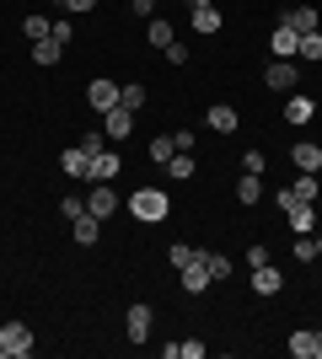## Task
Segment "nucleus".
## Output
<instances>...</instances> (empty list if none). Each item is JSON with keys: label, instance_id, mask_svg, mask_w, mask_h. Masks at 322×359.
Returning <instances> with one entry per match:
<instances>
[{"label": "nucleus", "instance_id": "1", "mask_svg": "<svg viewBox=\"0 0 322 359\" xmlns=\"http://www.w3.org/2000/svg\"><path fill=\"white\" fill-rule=\"evenodd\" d=\"M129 215H135L140 225H161L172 215V198L161 194V188H135V194H129Z\"/></svg>", "mask_w": 322, "mask_h": 359}, {"label": "nucleus", "instance_id": "2", "mask_svg": "<svg viewBox=\"0 0 322 359\" xmlns=\"http://www.w3.org/2000/svg\"><path fill=\"white\" fill-rule=\"evenodd\" d=\"M32 354V327L27 322H6L0 327V359H27Z\"/></svg>", "mask_w": 322, "mask_h": 359}, {"label": "nucleus", "instance_id": "3", "mask_svg": "<svg viewBox=\"0 0 322 359\" xmlns=\"http://www.w3.org/2000/svg\"><path fill=\"white\" fill-rule=\"evenodd\" d=\"M151 306H145V300H135V306H129V311H123V338H129V344H151Z\"/></svg>", "mask_w": 322, "mask_h": 359}, {"label": "nucleus", "instance_id": "4", "mask_svg": "<svg viewBox=\"0 0 322 359\" xmlns=\"http://www.w3.org/2000/svg\"><path fill=\"white\" fill-rule=\"evenodd\" d=\"M188 22H194V32H199V38H215V32L226 27V16H220V6H215V0H204V6H188Z\"/></svg>", "mask_w": 322, "mask_h": 359}, {"label": "nucleus", "instance_id": "5", "mask_svg": "<svg viewBox=\"0 0 322 359\" xmlns=\"http://www.w3.org/2000/svg\"><path fill=\"white\" fill-rule=\"evenodd\" d=\"M86 210H92L97 220L119 215V194H113V182H92V194H86Z\"/></svg>", "mask_w": 322, "mask_h": 359}, {"label": "nucleus", "instance_id": "6", "mask_svg": "<svg viewBox=\"0 0 322 359\" xmlns=\"http://www.w3.org/2000/svg\"><path fill=\"white\" fill-rule=\"evenodd\" d=\"M295 48H301V32H295L290 22H279L274 38H269V54H274V60H295Z\"/></svg>", "mask_w": 322, "mask_h": 359}, {"label": "nucleus", "instance_id": "7", "mask_svg": "<svg viewBox=\"0 0 322 359\" xmlns=\"http://www.w3.org/2000/svg\"><path fill=\"white\" fill-rule=\"evenodd\" d=\"M129 129H135V113H129L123 102L102 113V135H107V140H129Z\"/></svg>", "mask_w": 322, "mask_h": 359}, {"label": "nucleus", "instance_id": "8", "mask_svg": "<svg viewBox=\"0 0 322 359\" xmlns=\"http://www.w3.org/2000/svg\"><path fill=\"white\" fill-rule=\"evenodd\" d=\"M86 102H92L97 113H107V107H119V81H107V75H97L92 86H86Z\"/></svg>", "mask_w": 322, "mask_h": 359}, {"label": "nucleus", "instance_id": "9", "mask_svg": "<svg viewBox=\"0 0 322 359\" xmlns=\"http://www.w3.org/2000/svg\"><path fill=\"white\" fill-rule=\"evenodd\" d=\"M263 86H274V91H295V86H301V75H295V65H290V60H274L269 70H263Z\"/></svg>", "mask_w": 322, "mask_h": 359}, {"label": "nucleus", "instance_id": "10", "mask_svg": "<svg viewBox=\"0 0 322 359\" xmlns=\"http://www.w3.org/2000/svg\"><path fill=\"white\" fill-rule=\"evenodd\" d=\"M290 354L295 359H322V332H311V327L290 332Z\"/></svg>", "mask_w": 322, "mask_h": 359}, {"label": "nucleus", "instance_id": "11", "mask_svg": "<svg viewBox=\"0 0 322 359\" xmlns=\"http://www.w3.org/2000/svg\"><path fill=\"white\" fill-rule=\"evenodd\" d=\"M123 172V161L113 156V150H102V156H92V172H86V182H113Z\"/></svg>", "mask_w": 322, "mask_h": 359}, {"label": "nucleus", "instance_id": "12", "mask_svg": "<svg viewBox=\"0 0 322 359\" xmlns=\"http://www.w3.org/2000/svg\"><path fill=\"white\" fill-rule=\"evenodd\" d=\"M70 225H76V247H97V236H102V220H97L92 210H81Z\"/></svg>", "mask_w": 322, "mask_h": 359}, {"label": "nucleus", "instance_id": "13", "mask_svg": "<svg viewBox=\"0 0 322 359\" xmlns=\"http://www.w3.org/2000/svg\"><path fill=\"white\" fill-rule=\"evenodd\" d=\"M311 118H317V102L301 97V91H290V102H285V123H311Z\"/></svg>", "mask_w": 322, "mask_h": 359}, {"label": "nucleus", "instance_id": "14", "mask_svg": "<svg viewBox=\"0 0 322 359\" xmlns=\"http://www.w3.org/2000/svg\"><path fill=\"white\" fill-rule=\"evenodd\" d=\"M210 285H215V279H210V269H204V257H194V263L183 269V290H188V295H204Z\"/></svg>", "mask_w": 322, "mask_h": 359}, {"label": "nucleus", "instance_id": "15", "mask_svg": "<svg viewBox=\"0 0 322 359\" xmlns=\"http://www.w3.org/2000/svg\"><path fill=\"white\" fill-rule=\"evenodd\" d=\"M290 161H295V172H317V166H322V145L301 140V145H290Z\"/></svg>", "mask_w": 322, "mask_h": 359}, {"label": "nucleus", "instance_id": "16", "mask_svg": "<svg viewBox=\"0 0 322 359\" xmlns=\"http://www.w3.org/2000/svg\"><path fill=\"white\" fill-rule=\"evenodd\" d=\"M253 290H258V295H279V290H285V279H279V269H274V263L253 269Z\"/></svg>", "mask_w": 322, "mask_h": 359}, {"label": "nucleus", "instance_id": "17", "mask_svg": "<svg viewBox=\"0 0 322 359\" xmlns=\"http://www.w3.org/2000/svg\"><path fill=\"white\" fill-rule=\"evenodd\" d=\"M60 172H70V177H86V172H92V156H86L81 145H70V150L60 156Z\"/></svg>", "mask_w": 322, "mask_h": 359}, {"label": "nucleus", "instance_id": "18", "mask_svg": "<svg viewBox=\"0 0 322 359\" xmlns=\"http://www.w3.org/2000/svg\"><path fill=\"white\" fill-rule=\"evenodd\" d=\"M204 123H210L215 135H231V129H236V107H226V102H215L210 113H204Z\"/></svg>", "mask_w": 322, "mask_h": 359}, {"label": "nucleus", "instance_id": "19", "mask_svg": "<svg viewBox=\"0 0 322 359\" xmlns=\"http://www.w3.org/2000/svg\"><path fill=\"white\" fill-rule=\"evenodd\" d=\"M161 172H167L172 182H188V177H194V150H177V156H172Z\"/></svg>", "mask_w": 322, "mask_h": 359}, {"label": "nucleus", "instance_id": "20", "mask_svg": "<svg viewBox=\"0 0 322 359\" xmlns=\"http://www.w3.org/2000/svg\"><path fill=\"white\" fill-rule=\"evenodd\" d=\"M285 194H290V198H307V204H311V198L322 194V182H317V172H301V177H295L290 188H285Z\"/></svg>", "mask_w": 322, "mask_h": 359}, {"label": "nucleus", "instance_id": "21", "mask_svg": "<svg viewBox=\"0 0 322 359\" xmlns=\"http://www.w3.org/2000/svg\"><path fill=\"white\" fill-rule=\"evenodd\" d=\"M279 22H290L295 32H317V11H311V6H295V11H285Z\"/></svg>", "mask_w": 322, "mask_h": 359}, {"label": "nucleus", "instance_id": "22", "mask_svg": "<svg viewBox=\"0 0 322 359\" xmlns=\"http://www.w3.org/2000/svg\"><path fill=\"white\" fill-rule=\"evenodd\" d=\"M60 54H65V43H54V38H43V43H32V65H60Z\"/></svg>", "mask_w": 322, "mask_h": 359}, {"label": "nucleus", "instance_id": "23", "mask_svg": "<svg viewBox=\"0 0 322 359\" xmlns=\"http://www.w3.org/2000/svg\"><path fill=\"white\" fill-rule=\"evenodd\" d=\"M236 198H242L247 210H253V204H258V198H263V182L253 177V172H242V182H236Z\"/></svg>", "mask_w": 322, "mask_h": 359}, {"label": "nucleus", "instance_id": "24", "mask_svg": "<svg viewBox=\"0 0 322 359\" xmlns=\"http://www.w3.org/2000/svg\"><path fill=\"white\" fill-rule=\"evenodd\" d=\"M199 257H204V269H210V279H215V285L236 273V269H231V257H220V252H199Z\"/></svg>", "mask_w": 322, "mask_h": 359}, {"label": "nucleus", "instance_id": "25", "mask_svg": "<svg viewBox=\"0 0 322 359\" xmlns=\"http://www.w3.org/2000/svg\"><path fill=\"white\" fill-rule=\"evenodd\" d=\"M172 156H177V140H172V135H156V140H151V161H156V166H167Z\"/></svg>", "mask_w": 322, "mask_h": 359}, {"label": "nucleus", "instance_id": "26", "mask_svg": "<svg viewBox=\"0 0 322 359\" xmlns=\"http://www.w3.org/2000/svg\"><path fill=\"white\" fill-rule=\"evenodd\" d=\"M22 32H27L32 43H43L48 32H54V22H48V16H38V11H32V16H27V22H22Z\"/></svg>", "mask_w": 322, "mask_h": 359}, {"label": "nucleus", "instance_id": "27", "mask_svg": "<svg viewBox=\"0 0 322 359\" xmlns=\"http://www.w3.org/2000/svg\"><path fill=\"white\" fill-rule=\"evenodd\" d=\"M194 257H199V252H194L188 241H172V247H167V263H172V269H177V273H183L188 263H194Z\"/></svg>", "mask_w": 322, "mask_h": 359}, {"label": "nucleus", "instance_id": "28", "mask_svg": "<svg viewBox=\"0 0 322 359\" xmlns=\"http://www.w3.org/2000/svg\"><path fill=\"white\" fill-rule=\"evenodd\" d=\"M301 60H322V32H301V48H295Z\"/></svg>", "mask_w": 322, "mask_h": 359}, {"label": "nucleus", "instance_id": "29", "mask_svg": "<svg viewBox=\"0 0 322 359\" xmlns=\"http://www.w3.org/2000/svg\"><path fill=\"white\" fill-rule=\"evenodd\" d=\"M119 102L129 107V113H140V107H145V86H119Z\"/></svg>", "mask_w": 322, "mask_h": 359}, {"label": "nucleus", "instance_id": "30", "mask_svg": "<svg viewBox=\"0 0 322 359\" xmlns=\"http://www.w3.org/2000/svg\"><path fill=\"white\" fill-rule=\"evenodd\" d=\"M81 150H86V156H102V150H107V135H102V129H86V135H81Z\"/></svg>", "mask_w": 322, "mask_h": 359}, {"label": "nucleus", "instance_id": "31", "mask_svg": "<svg viewBox=\"0 0 322 359\" xmlns=\"http://www.w3.org/2000/svg\"><path fill=\"white\" fill-rule=\"evenodd\" d=\"M151 43H156V48H167V43H172V22H161V16H151Z\"/></svg>", "mask_w": 322, "mask_h": 359}, {"label": "nucleus", "instance_id": "32", "mask_svg": "<svg viewBox=\"0 0 322 359\" xmlns=\"http://www.w3.org/2000/svg\"><path fill=\"white\" fill-rule=\"evenodd\" d=\"M290 257H301V263H311V257H317V236H295Z\"/></svg>", "mask_w": 322, "mask_h": 359}, {"label": "nucleus", "instance_id": "33", "mask_svg": "<svg viewBox=\"0 0 322 359\" xmlns=\"http://www.w3.org/2000/svg\"><path fill=\"white\" fill-rule=\"evenodd\" d=\"M161 54H167V65H188V43H177V38H172Z\"/></svg>", "mask_w": 322, "mask_h": 359}, {"label": "nucleus", "instance_id": "34", "mask_svg": "<svg viewBox=\"0 0 322 359\" xmlns=\"http://www.w3.org/2000/svg\"><path fill=\"white\" fill-rule=\"evenodd\" d=\"M242 172H253V177H258V172H263V150H247V156H242Z\"/></svg>", "mask_w": 322, "mask_h": 359}, {"label": "nucleus", "instance_id": "35", "mask_svg": "<svg viewBox=\"0 0 322 359\" xmlns=\"http://www.w3.org/2000/svg\"><path fill=\"white\" fill-rule=\"evenodd\" d=\"M269 263V247H247V269H263Z\"/></svg>", "mask_w": 322, "mask_h": 359}, {"label": "nucleus", "instance_id": "36", "mask_svg": "<svg viewBox=\"0 0 322 359\" xmlns=\"http://www.w3.org/2000/svg\"><path fill=\"white\" fill-rule=\"evenodd\" d=\"M92 6H97V0H65V11H76V16H86Z\"/></svg>", "mask_w": 322, "mask_h": 359}, {"label": "nucleus", "instance_id": "37", "mask_svg": "<svg viewBox=\"0 0 322 359\" xmlns=\"http://www.w3.org/2000/svg\"><path fill=\"white\" fill-rule=\"evenodd\" d=\"M135 6V16H156V0H129Z\"/></svg>", "mask_w": 322, "mask_h": 359}, {"label": "nucleus", "instance_id": "38", "mask_svg": "<svg viewBox=\"0 0 322 359\" xmlns=\"http://www.w3.org/2000/svg\"><path fill=\"white\" fill-rule=\"evenodd\" d=\"M317 257H322V236H317Z\"/></svg>", "mask_w": 322, "mask_h": 359}, {"label": "nucleus", "instance_id": "39", "mask_svg": "<svg viewBox=\"0 0 322 359\" xmlns=\"http://www.w3.org/2000/svg\"><path fill=\"white\" fill-rule=\"evenodd\" d=\"M54 6H65V0H54Z\"/></svg>", "mask_w": 322, "mask_h": 359}]
</instances>
